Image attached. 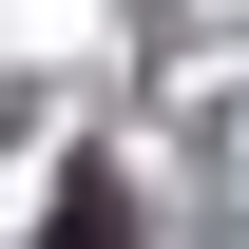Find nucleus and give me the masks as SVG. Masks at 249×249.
<instances>
[{
    "mask_svg": "<svg viewBox=\"0 0 249 249\" xmlns=\"http://www.w3.org/2000/svg\"><path fill=\"white\" fill-rule=\"evenodd\" d=\"M38 249H134V211H115V173H58V211H38Z\"/></svg>",
    "mask_w": 249,
    "mask_h": 249,
    "instance_id": "nucleus-1",
    "label": "nucleus"
}]
</instances>
